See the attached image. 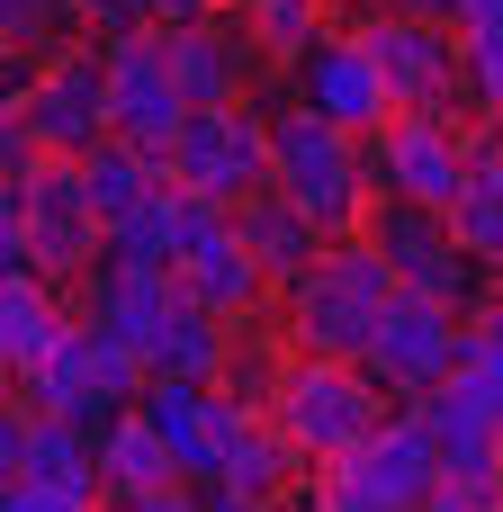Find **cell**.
<instances>
[{
    "label": "cell",
    "mask_w": 503,
    "mask_h": 512,
    "mask_svg": "<svg viewBox=\"0 0 503 512\" xmlns=\"http://www.w3.org/2000/svg\"><path fill=\"white\" fill-rule=\"evenodd\" d=\"M396 288H405V279L387 270V252H378L369 234H342V243H324V261H315L306 279L279 288V333H288V351L360 360L369 333H378V315L396 306Z\"/></svg>",
    "instance_id": "obj_1"
},
{
    "label": "cell",
    "mask_w": 503,
    "mask_h": 512,
    "mask_svg": "<svg viewBox=\"0 0 503 512\" xmlns=\"http://www.w3.org/2000/svg\"><path fill=\"white\" fill-rule=\"evenodd\" d=\"M270 423L297 441L306 468H333L351 459L360 441L387 432V387L360 369V360H324V351H288L279 378H270Z\"/></svg>",
    "instance_id": "obj_2"
},
{
    "label": "cell",
    "mask_w": 503,
    "mask_h": 512,
    "mask_svg": "<svg viewBox=\"0 0 503 512\" xmlns=\"http://www.w3.org/2000/svg\"><path fill=\"white\" fill-rule=\"evenodd\" d=\"M270 189H288L333 243L342 234H369V216H378V171H369V144L351 135V126H333V117H315V108H288V117H270Z\"/></svg>",
    "instance_id": "obj_3"
},
{
    "label": "cell",
    "mask_w": 503,
    "mask_h": 512,
    "mask_svg": "<svg viewBox=\"0 0 503 512\" xmlns=\"http://www.w3.org/2000/svg\"><path fill=\"white\" fill-rule=\"evenodd\" d=\"M441 477H450L441 468V441L405 405V414H387L378 441H360L351 459H333V468L306 477V512H423Z\"/></svg>",
    "instance_id": "obj_4"
},
{
    "label": "cell",
    "mask_w": 503,
    "mask_h": 512,
    "mask_svg": "<svg viewBox=\"0 0 503 512\" xmlns=\"http://www.w3.org/2000/svg\"><path fill=\"white\" fill-rule=\"evenodd\" d=\"M144 387H153L144 351H135V342H117L108 324H90V315H81V324L63 333V351H54V360L27 378L18 396H27L36 414H63V423H81V432H90V423L108 432L117 414H135V405H144Z\"/></svg>",
    "instance_id": "obj_5"
},
{
    "label": "cell",
    "mask_w": 503,
    "mask_h": 512,
    "mask_svg": "<svg viewBox=\"0 0 503 512\" xmlns=\"http://www.w3.org/2000/svg\"><path fill=\"white\" fill-rule=\"evenodd\" d=\"M468 342H477V315H459V306H441V297H423V288H396V306L378 315L360 369H369L387 396L423 405L432 387H450V378L468 369Z\"/></svg>",
    "instance_id": "obj_6"
},
{
    "label": "cell",
    "mask_w": 503,
    "mask_h": 512,
    "mask_svg": "<svg viewBox=\"0 0 503 512\" xmlns=\"http://www.w3.org/2000/svg\"><path fill=\"white\" fill-rule=\"evenodd\" d=\"M99 63H108V135H126V144H144L162 162L180 144V126L198 117V99L171 72V36L162 27H126V36L99 45Z\"/></svg>",
    "instance_id": "obj_7"
},
{
    "label": "cell",
    "mask_w": 503,
    "mask_h": 512,
    "mask_svg": "<svg viewBox=\"0 0 503 512\" xmlns=\"http://www.w3.org/2000/svg\"><path fill=\"white\" fill-rule=\"evenodd\" d=\"M162 171L189 189V198H216V207H243L270 189V117H252L243 99L234 108H198L180 126V144L162 153Z\"/></svg>",
    "instance_id": "obj_8"
},
{
    "label": "cell",
    "mask_w": 503,
    "mask_h": 512,
    "mask_svg": "<svg viewBox=\"0 0 503 512\" xmlns=\"http://www.w3.org/2000/svg\"><path fill=\"white\" fill-rule=\"evenodd\" d=\"M468 162H477V144H468L441 108H396V117L369 135V171H378V189H387V198H414V207H432V216L459 207Z\"/></svg>",
    "instance_id": "obj_9"
},
{
    "label": "cell",
    "mask_w": 503,
    "mask_h": 512,
    "mask_svg": "<svg viewBox=\"0 0 503 512\" xmlns=\"http://www.w3.org/2000/svg\"><path fill=\"white\" fill-rule=\"evenodd\" d=\"M9 135H27V144L54 153V162L99 153V144H108V63H99V54H54V63L18 90Z\"/></svg>",
    "instance_id": "obj_10"
},
{
    "label": "cell",
    "mask_w": 503,
    "mask_h": 512,
    "mask_svg": "<svg viewBox=\"0 0 503 512\" xmlns=\"http://www.w3.org/2000/svg\"><path fill=\"white\" fill-rule=\"evenodd\" d=\"M180 297H198L207 315H225V324H252L270 297H279V279L261 270V252L243 243V225H234V207H216V198H198V216H189V243H180Z\"/></svg>",
    "instance_id": "obj_11"
},
{
    "label": "cell",
    "mask_w": 503,
    "mask_h": 512,
    "mask_svg": "<svg viewBox=\"0 0 503 512\" xmlns=\"http://www.w3.org/2000/svg\"><path fill=\"white\" fill-rule=\"evenodd\" d=\"M369 243L387 252V270H396L405 288H423V297H441V306H459V315H477V306L495 297V288L477 297V270H486V261H468V252H459L450 216H432V207H414V198H378Z\"/></svg>",
    "instance_id": "obj_12"
},
{
    "label": "cell",
    "mask_w": 503,
    "mask_h": 512,
    "mask_svg": "<svg viewBox=\"0 0 503 512\" xmlns=\"http://www.w3.org/2000/svg\"><path fill=\"white\" fill-rule=\"evenodd\" d=\"M414 414H423V432L441 441V468H450V477H477V468H495V432H503V360L468 342V369H459L450 387H432Z\"/></svg>",
    "instance_id": "obj_13"
},
{
    "label": "cell",
    "mask_w": 503,
    "mask_h": 512,
    "mask_svg": "<svg viewBox=\"0 0 503 512\" xmlns=\"http://www.w3.org/2000/svg\"><path fill=\"white\" fill-rule=\"evenodd\" d=\"M297 90H306L315 117H333V126H351V135H378V126L396 117V81H387V63L369 54L360 27H351V36H315L306 63H297Z\"/></svg>",
    "instance_id": "obj_14"
},
{
    "label": "cell",
    "mask_w": 503,
    "mask_h": 512,
    "mask_svg": "<svg viewBox=\"0 0 503 512\" xmlns=\"http://www.w3.org/2000/svg\"><path fill=\"white\" fill-rule=\"evenodd\" d=\"M0 468L9 486H54V495H90L99 504V441L63 414H36V405H9L0 423Z\"/></svg>",
    "instance_id": "obj_15"
},
{
    "label": "cell",
    "mask_w": 503,
    "mask_h": 512,
    "mask_svg": "<svg viewBox=\"0 0 503 512\" xmlns=\"http://www.w3.org/2000/svg\"><path fill=\"white\" fill-rule=\"evenodd\" d=\"M360 36H369V54L387 63L396 108H441L450 81H468V63H459V27H441V18H405V9H387V18H369Z\"/></svg>",
    "instance_id": "obj_16"
},
{
    "label": "cell",
    "mask_w": 503,
    "mask_h": 512,
    "mask_svg": "<svg viewBox=\"0 0 503 512\" xmlns=\"http://www.w3.org/2000/svg\"><path fill=\"white\" fill-rule=\"evenodd\" d=\"M171 36V72H180V90L198 99V108H234L243 99V81H252V27L234 36V27H216V18H180V27H162Z\"/></svg>",
    "instance_id": "obj_17"
},
{
    "label": "cell",
    "mask_w": 503,
    "mask_h": 512,
    "mask_svg": "<svg viewBox=\"0 0 503 512\" xmlns=\"http://www.w3.org/2000/svg\"><path fill=\"white\" fill-rule=\"evenodd\" d=\"M72 324H81V315H63L54 279H36V270H9V279H0V369H9L18 387L63 351Z\"/></svg>",
    "instance_id": "obj_18"
},
{
    "label": "cell",
    "mask_w": 503,
    "mask_h": 512,
    "mask_svg": "<svg viewBox=\"0 0 503 512\" xmlns=\"http://www.w3.org/2000/svg\"><path fill=\"white\" fill-rule=\"evenodd\" d=\"M162 486H180V459H171V441L144 423V405L135 414H117L108 432H99V504H144V495H162Z\"/></svg>",
    "instance_id": "obj_19"
},
{
    "label": "cell",
    "mask_w": 503,
    "mask_h": 512,
    "mask_svg": "<svg viewBox=\"0 0 503 512\" xmlns=\"http://www.w3.org/2000/svg\"><path fill=\"white\" fill-rule=\"evenodd\" d=\"M234 225H243V243L261 252V270H270L279 288H288V279H306V270L324 261V243H333V234H324V225H315V216H306L288 189L243 198V207H234Z\"/></svg>",
    "instance_id": "obj_20"
},
{
    "label": "cell",
    "mask_w": 503,
    "mask_h": 512,
    "mask_svg": "<svg viewBox=\"0 0 503 512\" xmlns=\"http://www.w3.org/2000/svg\"><path fill=\"white\" fill-rule=\"evenodd\" d=\"M144 369H153V378L225 387V369H234V324H225V315H207L198 297H180V306L162 315V333L144 342Z\"/></svg>",
    "instance_id": "obj_21"
},
{
    "label": "cell",
    "mask_w": 503,
    "mask_h": 512,
    "mask_svg": "<svg viewBox=\"0 0 503 512\" xmlns=\"http://www.w3.org/2000/svg\"><path fill=\"white\" fill-rule=\"evenodd\" d=\"M180 306V279L171 270H126V261H99L90 270V324H108L117 342H153L162 333V315Z\"/></svg>",
    "instance_id": "obj_22"
},
{
    "label": "cell",
    "mask_w": 503,
    "mask_h": 512,
    "mask_svg": "<svg viewBox=\"0 0 503 512\" xmlns=\"http://www.w3.org/2000/svg\"><path fill=\"white\" fill-rule=\"evenodd\" d=\"M189 216H198V198L180 189V180H162L117 234H108V261H126V270H180V243H189Z\"/></svg>",
    "instance_id": "obj_23"
},
{
    "label": "cell",
    "mask_w": 503,
    "mask_h": 512,
    "mask_svg": "<svg viewBox=\"0 0 503 512\" xmlns=\"http://www.w3.org/2000/svg\"><path fill=\"white\" fill-rule=\"evenodd\" d=\"M81 180H90V207H99V225L117 234V225H126V216H135V207H144V198H153V189H162L171 171H162V162H153L144 144L108 135L99 153H81Z\"/></svg>",
    "instance_id": "obj_24"
},
{
    "label": "cell",
    "mask_w": 503,
    "mask_h": 512,
    "mask_svg": "<svg viewBox=\"0 0 503 512\" xmlns=\"http://www.w3.org/2000/svg\"><path fill=\"white\" fill-rule=\"evenodd\" d=\"M450 234H459L468 261L503 270V135H495V144H477L468 189H459V207H450Z\"/></svg>",
    "instance_id": "obj_25"
},
{
    "label": "cell",
    "mask_w": 503,
    "mask_h": 512,
    "mask_svg": "<svg viewBox=\"0 0 503 512\" xmlns=\"http://www.w3.org/2000/svg\"><path fill=\"white\" fill-rule=\"evenodd\" d=\"M315 18H324V0H243V27L261 45H279V54H306L315 45Z\"/></svg>",
    "instance_id": "obj_26"
},
{
    "label": "cell",
    "mask_w": 503,
    "mask_h": 512,
    "mask_svg": "<svg viewBox=\"0 0 503 512\" xmlns=\"http://www.w3.org/2000/svg\"><path fill=\"white\" fill-rule=\"evenodd\" d=\"M459 63H468V90H477V108L503 126V36H459Z\"/></svg>",
    "instance_id": "obj_27"
},
{
    "label": "cell",
    "mask_w": 503,
    "mask_h": 512,
    "mask_svg": "<svg viewBox=\"0 0 503 512\" xmlns=\"http://www.w3.org/2000/svg\"><path fill=\"white\" fill-rule=\"evenodd\" d=\"M423 512H503V486H495V468H477V477H441Z\"/></svg>",
    "instance_id": "obj_28"
},
{
    "label": "cell",
    "mask_w": 503,
    "mask_h": 512,
    "mask_svg": "<svg viewBox=\"0 0 503 512\" xmlns=\"http://www.w3.org/2000/svg\"><path fill=\"white\" fill-rule=\"evenodd\" d=\"M0 512H99L90 495H54V486H9Z\"/></svg>",
    "instance_id": "obj_29"
},
{
    "label": "cell",
    "mask_w": 503,
    "mask_h": 512,
    "mask_svg": "<svg viewBox=\"0 0 503 512\" xmlns=\"http://www.w3.org/2000/svg\"><path fill=\"white\" fill-rule=\"evenodd\" d=\"M459 36H503V0H459Z\"/></svg>",
    "instance_id": "obj_30"
},
{
    "label": "cell",
    "mask_w": 503,
    "mask_h": 512,
    "mask_svg": "<svg viewBox=\"0 0 503 512\" xmlns=\"http://www.w3.org/2000/svg\"><path fill=\"white\" fill-rule=\"evenodd\" d=\"M117 512H207V504H198L189 477H180V486H162V495H144V504H117Z\"/></svg>",
    "instance_id": "obj_31"
},
{
    "label": "cell",
    "mask_w": 503,
    "mask_h": 512,
    "mask_svg": "<svg viewBox=\"0 0 503 512\" xmlns=\"http://www.w3.org/2000/svg\"><path fill=\"white\" fill-rule=\"evenodd\" d=\"M477 351H495V360H503V288L477 306Z\"/></svg>",
    "instance_id": "obj_32"
},
{
    "label": "cell",
    "mask_w": 503,
    "mask_h": 512,
    "mask_svg": "<svg viewBox=\"0 0 503 512\" xmlns=\"http://www.w3.org/2000/svg\"><path fill=\"white\" fill-rule=\"evenodd\" d=\"M0 9H9V36H36V27H45V9H54V0H0Z\"/></svg>",
    "instance_id": "obj_33"
},
{
    "label": "cell",
    "mask_w": 503,
    "mask_h": 512,
    "mask_svg": "<svg viewBox=\"0 0 503 512\" xmlns=\"http://www.w3.org/2000/svg\"><path fill=\"white\" fill-rule=\"evenodd\" d=\"M135 18H153V27H180V18H198V0H135Z\"/></svg>",
    "instance_id": "obj_34"
},
{
    "label": "cell",
    "mask_w": 503,
    "mask_h": 512,
    "mask_svg": "<svg viewBox=\"0 0 503 512\" xmlns=\"http://www.w3.org/2000/svg\"><path fill=\"white\" fill-rule=\"evenodd\" d=\"M495 486H503V432H495Z\"/></svg>",
    "instance_id": "obj_35"
},
{
    "label": "cell",
    "mask_w": 503,
    "mask_h": 512,
    "mask_svg": "<svg viewBox=\"0 0 503 512\" xmlns=\"http://www.w3.org/2000/svg\"><path fill=\"white\" fill-rule=\"evenodd\" d=\"M495 135H503V126H495Z\"/></svg>",
    "instance_id": "obj_36"
}]
</instances>
